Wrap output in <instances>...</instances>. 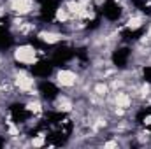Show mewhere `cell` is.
<instances>
[{
    "mask_svg": "<svg viewBox=\"0 0 151 149\" xmlns=\"http://www.w3.org/2000/svg\"><path fill=\"white\" fill-rule=\"evenodd\" d=\"M14 60L18 63H23V65H34L37 62V49L30 44L18 46L14 49Z\"/></svg>",
    "mask_w": 151,
    "mask_h": 149,
    "instance_id": "1",
    "label": "cell"
},
{
    "mask_svg": "<svg viewBox=\"0 0 151 149\" xmlns=\"http://www.w3.org/2000/svg\"><path fill=\"white\" fill-rule=\"evenodd\" d=\"M56 82L62 86V88H72L77 84V81H79V77L76 74L74 70H69V69H62V70H58L56 72Z\"/></svg>",
    "mask_w": 151,
    "mask_h": 149,
    "instance_id": "2",
    "label": "cell"
},
{
    "mask_svg": "<svg viewBox=\"0 0 151 149\" xmlns=\"http://www.w3.org/2000/svg\"><path fill=\"white\" fill-rule=\"evenodd\" d=\"M14 84L16 88H19L21 91H28L30 95H34V86H35V79L32 75H28L27 72H18L16 79H14Z\"/></svg>",
    "mask_w": 151,
    "mask_h": 149,
    "instance_id": "3",
    "label": "cell"
},
{
    "mask_svg": "<svg viewBox=\"0 0 151 149\" xmlns=\"http://www.w3.org/2000/svg\"><path fill=\"white\" fill-rule=\"evenodd\" d=\"M9 9L19 16H25L34 9V0H9Z\"/></svg>",
    "mask_w": 151,
    "mask_h": 149,
    "instance_id": "4",
    "label": "cell"
},
{
    "mask_svg": "<svg viewBox=\"0 0 151 149\" xmlns=\"http://www.w3.org/2000/svg\"><path fill=\"white\" fill-rule=\"evenodd\" d=\"M114 107H121V109H130L132 107V97L127 93V91H123V90H118L116 93H114Z\"/></svg>",
    "mask_w": 151,
    "mask_h": 149,
    "instance_id": "5",
    "label": "cell"
},
{
    "mask_svg": "<svg viewBox=\"0 0 151 149\" xmlns=\"http://www.w3.org/2000/svg\"><path fill=\"white\" fill-rule=\"evenodd\" d=\"M39 39H40L42 42H46V44H56V42H60V40L63 39V35L58 34V32L44 30V32H39Z\"/></svg>",
    "mask_w": 151,
    "mask_h": 149,
    "instance_id": "6",
    "label": "cell"
},
{
    "mask_svg": "<svg viewBox=\"0 0 151 149\" xmlns=\"http://www.w3.org/2000/svg\"><path fill=\"white\" fill-rule=\"evenodd\" d=\"M109 93H111V86L107 82H104V81H100V82H97L93 86V95L99 97V98H106Z\"/></svg>",
    "mask_w": 151,
    "mask_h": 149,
    "instance_id": "7",
    "label": "cell"
},
{
    "mask_svg": "<svg viewBox=\"0 0 151 149\" xmlns=\"http://www.w3.org/2000/svg\"><path fill=\"white\" fill-rule=\"evenodd\" d=\"M65 7H67V11L70 12V16H74V18L79 16V12H81L83 9H86V7H83V5H81V2H79V0H69V2L65 4Z\"/></svg>",
    "mask_w": 151,
    "mask_h": 149,
    "instance_id": "8",
    "label": "cell"
},
{
    "mask_svg": "<svg viewBox=\"0 0 151 149\" xmlns=\"http://www.w3.org/2000/svg\"><path fill=\"white\" fill-rule=\"evenodd\" d=\"M55 18H56V21L58 23H67L72 16H70V12L67 11V7L63 5V7H58L56 9V14H55Z\"/></svg>",
    "mask_w": 151,
    "mask_h": 149,
    "instance_id": "9",
    "label": "cell"
},
{
    "mask_svg": "<svg viewBox=\"0 0 151 149\" xmlns=\"http://www.w3.org/2000/svg\"><path fill=\"white\" fill-rule=\"evenodd\" d=\"M142 23H144V19H142L141 16H132V18H128V21H127V28L137 30V28L142 27Z\"/></svg>",
    "mask_w": 151,
    "mask_h": 149,
    "instance_id": "10",
    "label": "cell"
},
{
    "mask_svg": "<svg viewBox=\"0 0 151 149\" xmlns=\"http://www.w3.org/2000/svg\"><path fill=\"white\" fill-rule=\"evenodd\" d=\"M40 107H42V105H40V102H39V100H32V102H28V104H27V109H28L30 112H34V114H39V112L42 111Z\"/></svg>",
    "mask_w": 151,
    "mask_h": 149,
    "instance_id": "11",
    "label": "cell"
},
{
    "mask_svg": "<svg viewBox=\"0 0 151 149\" xmlns=\"http://www.w3.org/2000/svg\"><path fill=\"white\" fill-rule=\"evenodd\" d=\"M58 109L60 111H65V112H69V111H72V104L67 100V98H60V104H58Z\"/></svg>",
    "mask_w": 151,
    "mask_h": 149,
    "instance_id": "12",
    "label": "cell"
},
{
    "mask_svg": "<svg viewBox=\"0 0 151 149\" xmlns=\"http://www.w3.org/2000/svg\"><path fill=\"white\" fill-rule=\"evenodd\" d=\"M139 93H141V97H142V98H144V97H148V95L151 93V88H150V84H144V86H142V88L139 90Z\"/></svg>",
    "mask_w": 151,
    "mask_h": 149,
    "instance_id": "13",
    "label": "cell"
},
{
    "mask_svg": "<svg viewBox=\"0 0 151 149\" xmlns=\"http://www.w3.org/2000/svg\"><path fill=\"white\" fill-rule=\"evenodd\" d=\"M42 144H44V135H39L35 139H32V146L39 148V146H42Z\"/></svg>",
    "mask_w": 151,
    "mask_h": 149,
    "instance_id": "14",
    "label": "cell"
},
{
    "mask_svg": "<svg viewBox=\"0 0 151 149\" xmlns=\"http://www.w3.org/2000/svg\"><path fill=\"white\" fill-rule=\"evenodd\" d=\"M104 148H118V142L109 140V142H106V144H104Z\"/></svg>",
    "mask_w": 151,
    "mask_h": 149,
    "instance_id": "15",
    "label": "cell"
},
{
    "mask_svg": "<svg viewBox=\"0 0 151 149\" xmlns=\"http://www.w3.org/2000/svg\"><path fill=\"white\" fill-rule=\"evenodd\" d=\"M144 125H151V116H146L144 117Z\"/></svg>",
    "mask_w": 151,
    "mask_h": 149,
    "instance_id": "16",
    "label": "cell"
},
{
    "mask_svg": "<svg viewBox=\"0 0 151 149\" xmlns=\"http://www.w3.org/2000/svg\"><path fill=\"white\" fill-rule=\"evenodd\" d=\"M146 37L151 39V23H150V28H148V34H146Z\"/></svg>",
    "mask_w": 151,
    "mask_h": 149,
    "instance_id": "17",
    "label": "cell"
}]
</instances>
